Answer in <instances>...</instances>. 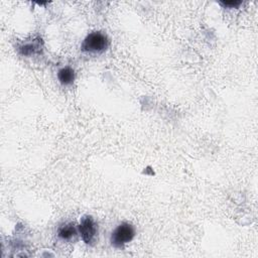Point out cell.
<instances>
[{"label": "cell", "instance_id": "2", "mask_svg": "<svg viewBox=\"0 0 258 258\" xmlns=\"http://www.w3.org/2000/svg\"><path fill=\"white\" fill-rule=\"evenodd\" d=\"M135 236L134 226L130 223L124 222L117 226L112 232L111 244L116 248H123L127 243L131 242Z\"/></svg>", "mask_w": 258, "mask_h": 258}, {"label": "cell", "instance_id": "5", "mask_svg": "<svg viewBox=\"0 0 258 258\" xmlns=\"http://www.w3.org/2000/svg\"><path fill=\"white\" fill-rule=\"evenodd\" d=\"M77 229L73 223H67L59 227L58 236L63 241H71L77 236Z\"/></svg>", "mask_w": 258, "mask_h": 258}, {"label": "cell", "instance_id": "3", "mask_svg": "<svg viewBox=\"0 0 258 258\" xmlns=\"http://www.w3.org/2000/svg\"><path fill=\"white\" fill-rule=\"evenodd\" d=\"M79 232L86 244L93 245L98 236V225L92 216H84L79 225Z\"/></svg>", "mask_w": 258, "mask_h": 258}, {"label": "cell", "instance_id": "4", "mask_svg": "<svg viewBox=\"0 0 258 258\" xmlns=\"http://www.w3.org/2000/svg\"><path fill=\"white\" fill-rule=\"evenodd\" d=\"M41 48V38L38 37L22 43L21 45H19L18 51L23 56H35L37 54H40Z\"/></svg>", "mask_w": 258, "mask_h": 258}, {"label": "cell", "instance_id": "1", "mask_svg": "<svg viewBox=\"0 0 258 258\" xmlns=\"http://www.w3.org/2000/svg\"><path fill=\"white\" fill-rule=\"evenodd\" d=\"M109 46L108 37L101 32H94L89 34L84 39L81 49L89 54H102Z\"/></svg>", "mask_w": 258, "mask_h": 258}, {"label": "cell", "instance_id": "7", "mask_svg": "<svg viewBox=\"0 0 258 258\" xmlns=\"http://www.w3.org/2000/svg\"><path fill=\"white\" fill-rule=\"evenodd\" d=\"M220 4L224 5L225 7H238L241 4V1H221Z\"/></svg>", "mask_w": 258, "mask_h": 258}, {"label": "cell", "instance_id": "6", "mask_svg": "<svg viewBox=\"0 0 258 258\" xmlns=\"http://www.w3.org/2000/svg\"><path fill=\"white\" fill-rule=\"evenodd\" d=\"M58 79L64 86L72 85L75 81V71L71 67H65L59 71Z\"/></svg>", "mask_w": 258, "mask_h": 258}]
</instances>
